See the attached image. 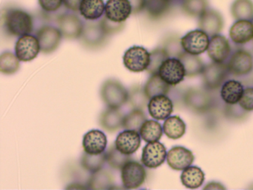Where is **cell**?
<instances>
[{
    "mask_svg": "<svg viewBox=\"0 0 253 190\" xmlns=\"http://www.w3.org/2000/svg\"><path fill=\"white\" fill-rule=\"evenodd\" d=\"M3 21L7 31L16 37L30 34L33 30L32 16L21 9L8 10L5 13Z\"/></svg>",
    "mask_w": 253,
    "mask_h": 190,
    "instance_id": "6da1fadb",
    "label": "cell"
},
{
    "mask_svg": "<svg viewBox=\"0 0 253 190\" xmlns=\"http://www.w3.org/2000/svg\"><path fill=\"white\" fill-rule=\"evenodd\" d=\"M101 96L105 103L111 108H119L128 99V93L122 84L115 80L103 83Z\"/></svg>",
    "mask_w": 253,
    "mask_h": 190,
    "instance_id": "7a4b0ae2",
    "label": "cell"
},
{
    "mask_svg": "<svg viewBox=\"0 0 253 190\" xmlns=\"http://www.w3.org/2000/svg\"><path fill=\"white\" fill-rule=\"evenodd\" d=\"M150 63V53L142 46H133L126 51L124 64L132 72H142L147 69Z\"/></svg>",
    "mask_w": 253,
    "mask_h": 190,
    "instance_id": "3957f363",
    "label": "cell"
},
{
    "mask_svg": "<svg viewBox=\"0 0 253 190\" xmlns=\"http://www.w3.org/2000/svg\"><path fill=\"white\" fill-rule=\"evenodd\" d=\"M146 170L138 162H127L121 169L123 184L126 189H137L146 180Z\"/></svg>",
    "mask_w": 253,
    "mask_h": 190,
    "instance_id": "277c9868",
    "label": "cell"
},
{
    "mask_svg": "<svg viewBox=\"0 0 253 190\" xmlns=\"http://www.w3.org/2000/svg\"><path fill=\"white\" fill-rule=\"evenodd\" d=\"M209 44V36L201 30H194L181 38L183 50L191 54H201L207 50Z\"/></svg>",
    "mask_w": 253,
    "mask_h": 190,
    "instance_id": "5b68a950",
    "label": "cell"
},
{
    "mask_svg": "<svg viewBox=\"0 0 253 190\" xmlns=\"http://www.w3.org/2000/svg\"><path fill=\"white\" fill-rule=\"evenodd\" d=\"M161 78L170 86H176L183 81L186 76L185 68L178 58H168L161 65L159 70Z\"/></svg>",
    "mask_w": 253,
    "mask_h": 190,
    "instance_id": "8992f818",
    "label": "cell"
},
{
    "mask_svg": "<svg viewBox=\"0 0 253 190\" xmlns=\"http://www.w3.org/2000/svg\"><path fill=\"white\" fill-rule=\"evenodd\" d=\"M229 73L227 65L223 62H213L204 67L203 78L204 84L208 89H218L226 80Z\"/></svg>",
    "mask_w": 253,
    "mask_h": 190,
    "instance_id": "52a82bcc",
    "label": "cell"
},
{
    "mask_svg": "<svg viewBox=\"0 0 253 190\" xmlns=\"http://www.w3.org/2000/svg\"><path fill=\"white\" fill-rule=\"evenodd\" d=\"M167 156V149L164 144L155 141L149 142L143 148L141 161L146 167L155 169L164 163Z\"/></svg>",
    "mask_w": 253,
    "mask_h": 190,
    "instance_id": "ba28073f",
    "label": "cell"
},
{
    "mask_svg": "<svg viewBox=\"0 0 253 190\" xmlns=\"http://www.w3.org/2000/svg\"><path fill=\"white\" fill-rule=\"evenodd\" d=\"M40 50L41 46L39 40L36 37L30 34L22 36L16 43V55L20 61H32L38 56Z\"/></svg>",
    "mask_w": 253,
    "mask_h": 190,
    "instance_id": "9c48e42d",
    "label": "cell"
},
{
    "mask_svg": "<svg viewBox=\"0 0 253 190\" xmlns=\"http://www.w3.org/2000/svg\"><path fill=\"white\" fill-rule=\"evenodd\" d=\"M198 26L209 37L217 35L223 28V18L220 12L214 9H207L199 17Z\"/></svg>",
    "mask_w": 253,
    "mask_h": 190,
    "instance_id": "30bf717a",
    "label": "cell"
},
{
    "mask_svg": "<svg viewBox=\"0 0 253 190\" xmlns=\"http://www.w3.org/2000/svg\"><path fill=\"white\" fill-rule=\"evenodd\" d=\"M61 31L53 26L42 27L37 32V38L39 40L41 50L43 53H51L58 47L62 37Z\"/></svg>",
    "mask_w": 253,
    "mask_h": 190,
    "instance_id": "8fae6325",
    "label": "cell"
},
{
    "mask_svg": "<svg viewBox=\"0 0 253 190\" xmlns=\"http://www.w3.org/2000/svg\"><path fill=\"white\" fill-rule=\"evenodd\" d=\"M132 13V7L128 0H108L105 7V14L109 20L124 22Z\"/></svg>",
    "mask_w": 253,
    "mask_h": 190,
    "instance_id": "7c38bea8",
    "label": "cell"
},
{
    "mask_svg": "<svg viewBox=\"0 0 253 190\" xmlns=\"http://www.w3.org/2000/svg\"><path fill=\"white\" fill-rule=\"evenodd\" d=\"M194 160L193 153L184 147H173L167 153V163L174 170H184L192 165Z\"/></svg>",
    "mask_w": 253,
    "mask_h": 190,
    "instance_id": "4fadbf2b",
    "label": "cell"
},
{
    "mask_svg": "<svg viewBox=\"0 0 253 190\" xmlns=\"http://www.w3.org/2000/svg\"><path fill=\"white\" fill-rule=\"evenodd\" d=\"M229 71L235 75H245L253 69V57L244 50H238L232 54L228 62Z\"/></svg>",
    "mask_w": 253,
    "mask_h": 190,
    "instance_id": "5bb4252c",
    "label": "cell"
},
{
    "mask_svg": "<svg viewBox=\"0 0 253 190\" xmlns=\"http://www.w3.org/2000/svg\"><path fill=\"white\" fill-rule=\"evenodd\" d=\"M59 29L66 38H78L82 35L84 25L76 15L64 13L58 18Z\"/></svg>",
    "mask_w": 253,
    "mask_h": 190,
    "instance_id": "9a60e30c",
    "label": "cell"
},
{
    "mask_svg": "<svg viewBox=\"0 0 253 190\" xmlns=\"http://www.w3.org/2000/svg\"><path fill=\"white\" fill-rule=\"evenodd\" d=\"M230 51V44L226 37L219 34L211 37L207 53L214 62H224L229 57Z\"/></svg>",
    "mask_w": 253,
    "mask_h": 190,
    "instance_id": "2e32d148",
    "label": "cell"
},
{
    "mask_svg": "<svg viewBox=\"0 0 253 190\" xmlns=\"http://www.w3.org/2000/svg\"><path fill=\"white\" fill-rule=\"evenodd\" d=\"M107 145V138L101 131L93 129L84 135L83 146L84 151L89 154L104 152Z\"/></svg>",
    "mask_w": 253,
    "mask_h": 190,
    "instance_id": "e0dca14e",
    "label": "cell"
},
{
    "mask_svg": "<svg viewBox=\"0 0 253 190\" xmlns=\"http://www.w3.org/2000/svg\"><path fill=\"white\" fill-rule=\"evenodd\" d=\"M148 109L149 114L155 120H166L172 113V101L166 95L155 96L149 100Z\"/></svg>",
    "mask_w": 253,
    "mask_h": 190,
    "instance_id": "ac0fdd59",
    "label": "cell"
},
{
    "mask_svg": "<svg viewBox=\"0 0 253 190\" xmlns=\"http://www.w3.org/2000/svg\"><path fill=\"white\" fill-rule=\"evenodd\" d=\"M140 138L141 136L137 131L126 129L118 135L115 144L121 152L131 155L140 147Z\"/></svg>",
    "mask_w": 253,
    "mask_h": 190,
    "instance_id": "d6986e66",
    "label": "cell"
},
{
    "mask_svg": "<svg viewBox=\"0 0 253 190\" xmlns=\"http://www.w3.org/2000/svg\"><path fill=\"white\" fill-rule=\"evenodd\" d=\"M107 33L102 25V22H89L84 25L83 31V41L91 47H97L103 43Z\"/></svg>",
    "mask_w": 253,
    "mask_h": 190,
    "instance_id": "ffe728a7",
    "label": "cell"
},
{
    "mask_svg": "<svg viewBox=\"0 0 253 190\" xmlns=\"http://www.w3.org/2000/svg\"><path fill=\"white\" fill-rule=\"evenodd\" d=\"M231 40L236 44H245L253 39V23L249 20H238L229 30Z\"/></svg>",
    "mask_w": 253,
    "mask_h": 190,
    "instance_id": "44dd1931",
    "label": "cell"
},
{
    "mask_svg": "<svg viewBox=\"0 0 253 190\" xmlns=\"http://www.w3.org/2000/svg\"><path fill=\"white\" fill-rule=\"evenodd\" d=\"M186 105L194 111H207L211 105L210 95L200 89H191L185 96Z\"/></svg>",
    "mask_w": 253,
    "mask_h": 190,
    "instance_id": "7402d4cb",
    "label": "cell"
},
{
    "mask_svg": "<svg viewBox=\"0 0 253 190\" xmlns=\"http://www.w3.org/2000/svg\"><path fill=\"white\" fill-rule=\"evenodd\" d=\"M244 92V87L240 82L229 80L222 86L220 95L222 99L229 105H235L239 102Z\"/></svg>",
    "mask_w": 253,
    "mask_h": 190,
    "instance_id": "603a6c76",
    "label": "cell"
},
{
    "mask_svg": "<svg viewBox=\"0 0 253 190\" xmlns=\"http://www.w3.org/2000/svg\"><path fill=\"white\" fill-rule=\"evenodd\" d=\"M105 7L103 0H83L80 12L87 20H97L103 16Z\"/></svg>",
    "mask_w": 253,
    "mask_h": 190,
    "instance_id": "cb8c5ba5",
    "label": "cell"
},
{
    "mask_svg": "<svg viewBox=\"0 0 253 190\" xmlns=\"http://www.w3.org/2000/svg\"><path fill=\"white\" fill-rule=\"evenodd\" d=\"M124 117L118 108L109 107L100 116V126L109 132H115L123 126Z\"/></svg>",
    "mask_w": 253,
    "mask_h": 190,
    "instance_id": "d4e9b609",
    "label": "cell"
},
{
    "mask_svg": "<svg viewBox=\"0 0 253 190\" xmlns=\"http://www.w3.org/2000/svg\"><path fill=\"white\" fill-rule=\"evenodd\" d=\"M205 175L198 166H189L182 172L180 180L183 186L189 189H198L204 184Z\"/></svg>",
    "mask_w": 253,
    "mask_h": 190,
    "instance_id": "484cf974",
    "label": "cell"
},
{
    "mask_svg": "<svg viewBox=\"0 0 253 190\" xmlns=\"http://www.w3.org/2000/svg\"><path fill=\"white\" fill-rule=\"evenodd\" d=\"M169 89L170 85L166 83L159 74H153L144 87L145 93L149 99L159 95H167Z\"/></svg>",
    "mask_w": 253,
    "mask_h": 190,
    "instance_id": "4316f807",
    "label": "cell"
},
{
    "mask_svg": "<svg viewBox=\"0 0 253 190\" xmlns=\"http://www.w3.org/2000/svg\"><path fill=\"white\" fill-rule=\"evenodd\" d=\"M178 59L183 64L186 76L187 77H194L201 74L204 71L205 66L198 55L191 54L184 51L179 56Z\"/></svg>",
    "mask_w": 253,
    "mask_h": 190,
    "instance_id": "83f0119b",
    "label": "cell"
},
{
    "mask_svg": "<svg viewBox=\"0 0 253 190\" xmlns=\"http://www.w3.org/2000/svg\"><path fill=\"white\" fill-rule=\"evenodd\" d=\"M231 13L236 20H253V0H235L231 5Z\"/></svg>",
    "mask_w": 253,
    "mask_h": 190,
    "instance_id": "f1b7e54d",
    "label": "cell"
},
{
    "mask_svg": "<svg viewBox=\"0 0 253 190\" xmlns=\"http://www.w3.org/2000/svg\"><path fill=\"white\" fill-rule=\"evenodd\" d=\"M163 129L164 133L169 138L179 139L186 132V124L179 116H172L166 119Z\"/></svg>",
    "mask_w": 253,
    "mask_h": 190,
    "instance_id": "f546056e",
    "label": "cell"
},
{
    "mask_svg": "<svg viewBox=\"0 0 253 190\" xmlns=\"http://www.w3.org/2000/svg\"><path fill=\"white\" fill-rule=\"evenodd\" d=\"M140 135L146 142L158 141L162 137V126L155 120H146L140 128Z\"/></svg>",
    "mask_w": 253,
    "mask_h": 190,
    "instance_id": "4dcf8cb0",
    "label": "cell"
},
{
    "mask_svg": "<svg viewBox=\"0 0 253 190\" xmlns=\"http://www.w3.org/2000/svg\"><path fill=\"white\" fill-rule=\"evenodd\" d=\"M171 3V0H146L145 8L151 18L160 19L169 11Z\"/></svg>",
    "mask_w": 253,
    "mask_h": 190,
    "instance_id": "1f68e13d",
    "label": "cell"
},
{
    "mask_svg": "<svg viewBox=\"0 0 253 190\" xmlns=\"http://www.w3.org/2000/svg\"><path fill=\"white\" fill-rule=\"evenodd\" d=\"M208 6L209 0H182V10L192 17H200L208 9Z\"/></svg>",
    "mask_w": 253,
    "mask_h": 190,
    "instance_id": "d6a6232c",
    "label": "cell"
},
{
    "mask_svg": "<svg viewBox=\"0 0 253 190\" xmlns=\"http://www.w3.org/2000/svg\"><path fill=\"white\" fill-rule=\"evenodd\" d=\"M146 121V117L144 113L141 110L134 109L124 117L123 127L127 130L140 132V128Z\"/></svg>",
    "mask_w": 253,
    "mask_h": 190,
    "instance_id": "836d02e7",
    "label": "cell"
},
{
    "mask_svg": "<svg viewBox=\"0 0 253 190\" xmlns=\"http://www.w3.org/2000/svg\"><path fill=\"white\" fill-rule=\"evenodd\" d=\"M106 160L112 168L122 169L124 165L127 162L131 160V157H130V155H127V154L121 152L117 148L115 144H114V145H111L109 150L106 151Z\"/></svg>",
    "mask_w": 253,
    "mask_h": 190,
    "instance_id": "e575fe53",
    "label": "cell"
},
{
    "mask_svg": "<svg viewBox=\"0 0 253 190\" xmlns=\"http://www.w3.org/2000/svg\"><path fill=\"white\" fill-rule=\"evenodd\" d=\"M105 160H106V152L100 154H89L85 152L83 155L81 163L86 170L94 173L101 169Z\"/></svg>",
    "mask_w": 253,
    "mask_h": 190,
    "instance_id": "d590c367",
    "label": "cell"
},
{
    "mask_svg": "<svg viewBox=\"0 0 253 190\" xmlns=\"http://www.w3.org/2000/svg\"><path fill=\"white\" fill-rule=\"evenodd\" d=\"M88 188L93 190H107L112 185V178L106 171L100 170L94 172L88 181Z\"/></svg>",
    "mask_w": 253,
    "mask_h": 190,
    "instance_id": "8d00e7d4",
    "label": "cell"
},
{
    "mask_svg": "<svg viewBox=\"0 0 253 190\" xmlns=\"http://www.w3.org/2000/svg\"><path fill=\"white\" fill-rule=\"evenodd\" d=\"M20 61L17 55L11 52H5L0 56V71L4 74H14L20 68Z\"/></svg>",
    "mask_w": 253,
    "mask_h": 190,
    "instance_id": "74e56055",
    "label": "cell"
},
{
    "mask_svg": "<svg viewBox=\"0 0 253 190\" xmlns=\"http://www.w3.org/2000/svg\"><path fill=\"white\" fill-rule=\"evenodd\" d=\"M131 106L134 109H144L146 105L149 104V99L145 93L144 89H142L139 86H134L131 88V91L128 93V99Z\"/></svg>",
    "mask_w": 253,
    "mask_h": 190,
    "instance_id": "f35d334b",
    "label": "cell"
},
{
    "mask_svg": "<svg viewBox=\"0 0 253 190\" xmlns=\"http://www.w3.org/2000/svg\"><path fill=\"white\" fill-rule=\"evenodd\" d=\"M168 58H169V56L164 48H157L152 50L150 53V63L146 71L152 75L158 74L163 62Z\"/></svg>",
    "mask_w": 253,
    "mask_h": 190,
    "instance_id": "ab89813d",
    "label": "cell"
},
{
    "mask_svg": "<svg viewBox=\"0 0 253 190\" xmlns=\"http://www.w3.org/2000/svg\"><path fill=\"white\" fill-rule=\"evenodd\" d=\"M239 105L245 111H253V88L244 89Z\"/></svg>",
    "mask_w": 253,
    "mask_h": 190,
    "instance_id": "60d3db41",
    "label": "cell"
},
{
    "mask_svg": "<svg viewBox=\"0 0 253 190\" xmlns=\"http://www.w3.org/2000/svg\"><path fill=\"white\" fill-rule=\"evenodd\" d=\"M167 43V48H164L169 56L173 55V56H177V58L179 57L180 54L183 53L182 50L181 40H179L178 38H170Z\"/></svg>",
    "mask_w": 253,
    "mask_h": 190,
    "instance_id": "b9f144b4",
    "label": "cell"
},
{
    "mask_svg": "<svg viewBox=\"0 0 253 190\" xmlns=\"http://www.w3.org/2000/svg\"><path fill=\"white\" fill-rule=\"evenodd\" d=\"M63 0H39L40 5L46 12H54L63 4Z\"/></svg>",
    "mask_w": 253,
    "mask_h": 190,
    "instance_id": "7bdbcfd3",
    "label": "cell"
},
{
    "mask_svg": "<svg viewBox=\"0 0 253 190\" xmlns=\"http://www.w3.org/2000/svg\"><path fill=\"white\" fill-rule=\"evenodd\" d=\"M131 3L132 7V12L134 13H139L146 7V0H128Z\"/></svg>",
    "mask_w": 253,
    "mask_h": 190,
    "instance_id": "ee69618b",
    "label": "cell"
},
{
    "mask_svg": "<svg viewBox=\"0 0 253 190\" xmlns=\"http://www.w3.org/2000/svg\"><path fill=\"white\" fill-rule=\"evenodd\" d=\"M83 0H63L65 6L69 10L78 11Z\"/></svg>",
    "mask_w": 253,
    "mask_h": 190,
    "instance_id": "f6af8a7d",
    "label": "cell"
},
{
    "mask_svg": "<svg viewBox=\"0 0 253 190\" xmlns=\"http://www.w3.org/2000/svg\"><path fill=\"white\" fill-rule=\"evenodd\" d=\"M225 189L226 188L219 183L211 182L207 184V185L204 187V190H225Z\"/></svg>",
    "mask_w": 253,
    "mask_h": 190,
    "instance_id": "bcb514c9",
    "label": "cell"
},
{
    "mask_svg": "<svg viewBox=\"0 0 253 190\" xmlns=\"http://www.w3.org/2000/svg\"><path fill=\"white\" fill-rule=\"evenodd\" d=\"M171 1H174V0H171Z\"/></svg>",
    "mask_w": 253,
    "mask_h": 190,
    "instance_id": "7dc6e473",
    "label": "cell"
},
{
    "mask_svg": "<svg viewBox=\"0 0 253 190\" xmlns=\"http://www.w3.org/2000/svg\"></svg>",
    "mask_w": 253,
    "mask_h": 190,
    "instance_id": "c3c4849f",
    "label": "cell"
}]
</instances>
